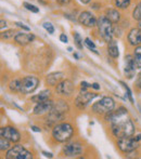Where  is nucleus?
Returning <instances> with one entry per match:
<instances>
[{"mask_svg":"<svg viewBox=\"0 0 141 159\" xmlns=\"http://www.w3.org/2000/svg\"><path fill=\"white\" fill-rule=\"evenodd\" d=\"M106 121L111 122V133L114 138L120 139L125 136H134L136 132L135 124L128 115V111L120 106L116 111L104 115Z\"/></svg>","mask_w":141,"mask_h":159,"instance_id":"f257e3e1","label":"nucleus"},{"mask_svg":"<svg viewBox=\"0 0 141 159\" xmlns=\"http://www.w3.org/2000/svg\"><path fill=\"white\" fill-rule=\"evenodd\" d=\"M74 134V127L70 122H60L52 128L51 136L57 143H66Z\"/></svg>","mask_w":141,"mask_h":159,"instance_id":"f03ea898","label":"nucleus"},{"mask_svg":"<svg viewBox=\"0 0 141 159\" xmlns=\"http://www.w3.org/2000/svg\"><path fill=\"white\" fill-rule=\"evenodd\" d=\"M115 108V101L112 96H103L91 106V111L98 116H104Z\"/></svg>","mask_w":141,"mask_h":159,"instance_id":"7ed1b4c3","label":"nucleus"},{"mask_svg":"<svg viewBox=\"0 0 141 159\" xmlns=\"http://www.w3.org/2000/svg\"><path fill=\"white\" fill-rule=\"evenodd\" d=\"M112 22L106 16V15H102L98 19V30L101 36V38L106 42H110L113 39V25H112Z\"/></svg>","mask_w":141,"mask_h":159,"instance_id":"20e7f679","label":"nucleus"},{"mask_svg":"<svg viewBox=\"0 0 141 159\" xmlns=\"http://www.w3.org/2000/svg\"><path fill=\"white\" fill-rule=\"evenodd\" d=\"M33 157H34L33 154L28 149H26L25 146L19 143H15L6 153L7 159H32Z\"/></svg>","mask_w":141,"mask_h":159,"instance_id":"39448f33","label":"nucleus"},{"mask_svg":"<svg viewBox=\"0 0 141 159\" xmlns=\"http://www.w3.org/2000/svg\"><path fill=\"white\" fill-rule=\"evenodd\" d=\"M118 149L122 152L123 154L126 155L127 153H130L139 147V142L135 139V136H125V138L117 139V142H116Z\"/></svg>","mask_w":141,"mask_h":159,"instance_id":"423d86ee","label":"nucleus"},{"mask_svg":"<svg viewBox=\"0 0 141 159\" xmlns=\"http://www.w3.org/2000/svg\"><path fill=\"white\" fill-rule=\"evenodd\" d=\"M40 84V80L35 76H26V77L21 78V89L20 93L26 95L33 93L36 89L38 88Z\"/></svg>","mask_w":141,"mask_h":159,"instance_id":"0eeeda50","label":"nucleus"},{"mask_svg":"<svg viewBox=\"0 0 141 159\" xmlns=\"http://www.w3.org/2000/svg\"><path fill=\"white\" fill-rule=\"evenodd\" d=\"M84 152V146L80 142L78 141H68L64 144L63 148H62V153L65 157H78L79 155H82Z\"/></svg>","mask_w":141,"mask_h":159,"instance_id":"6e6552de","label":"nucleus"},{"mask_svg":"<svg viewBox=\"0 0 141 159\" xmlns=\"http://www.w3.org/2000/svg\"><path fill=\"white\" fill-rule=\"evenodd\" d=\"M97 96L98 94L95 92H80L75 98V106L78 109H85Z\"/></svg>","mask_w":141,"mask_h":159,"instance_id":"1a4fd4ad","label":"nucleus"},{"mask_svg":"<svg viewBox=\"0 0 141 159\" xmlns=\"http://www.w3.org/2000/svg\"><path fill=\"white\" fill-rule=\"evenodd\" d=\"M0 136H3L7 140L12 142L13 144L19 143L21 141V133L15 127L12 126H6L0 129Z\"/></svg>","mask_w":141,"mask_h":159,"instance_id":"9d476101","label":"nucleus"},{"mask_svg":"<svg viewBox=\"0 0 141 159\" xmlns=\"http://www.w3.org/2000/svg\"><path fill=\"white\" fill-rule=\"evenodd\" d=\"M74 91H75V86L70 79H63L55 86V92L61 96H71Z\"/></svg>","mask_w":141,"mask_h":159,"instance_id":"9b49d317","label":"nucleus"},{"mask_svg":"<svg viewBox=\"0 0 141 159\" xmlns=\"http://www.w3.org/2000/svg\"><path fill=\"white\" fill-rule=\"evenodd\" d=\"M78 22L82 25L86 26V27H96L98 24V20L96 19V16L89 11H82L78 15Z\"/></svg>","mask_w":141,"mask_h":159,"instance_id":"f8f14e48","label":"nucleus"},{"mask_svg":"<svg viewBox=\"0 0 141 159\" xmlns=\"http://www.w3.org/2000/svg\"><path fill=\"white\" fill-rule=\"evenodd\" d=\"M53 101L51 100H47L44 101V102H39V103H36V105L33 108V114L35 116H41L45 115V114H48L51 111V109L53 108Z\"/></svg>","mask_w":141,"mask_h":159,"instance_id":"ddd939ff","label":"nucleus"},{"mask_svg":"<svg viewBox=\"0 0 141 159\" xmlns=\"http://www.w3.org/2000/svg\"><path fill=\"white\" fill-rule=\"evenodd\" d=\"M35 35L34 34H26V33H16V35L14 36V42L20 46H26V44L31 43L35 40Z\"/></svg>","mask_w":141,"mask_h":159,"instance_id":"4468645a","label":"nucleus"},{"mask_svg":"<svg viewBox=\"0 0 141 159\" xmlns=\"http://www.w3.org/2000/svg\"><path fill=\"white\" fill-rule=\"evenodd\" d=\"M128 43L133 47H137L141 44V30L140 28H131L127 35Z\"/></svg>","mask_w":141,"mask_h":159,"instance_id":"2eb2a0df","label":"nucleus"},{"mask_svg":"<svg viewBox=\"0 0 141 159\" xmlns=\"http://www.w3.org/2000/svg\"><path fill=\"white\" fill-rule=\"evenodd\" d=\"M64 78H65L64 73H62V71H54V73H51V74H49V75H47L46 82L48 86L55 87L59 82H61Z\"/></svg>","mask_w":141,"mask_h":159,"instance_id":"dca6fc26","label":"nucleus"},{"mask_svg":"<svg viewBox=\"0 0 141 159\" xmlns=\"http://www.w3.org/2000/svg\"><path fill=\"white\" fill-rule=\"evenodd\" d=\"M136 69V64L134 61V57L131 54L125 55V74L128 75V78H131Z\"/></svg>","mask_w":141,"mask_h":159,"instance_id":"f3484780","label":"nucleus"},{"mask_svg":"<svg viewBox=\"0 0 141 159\" xmlns=\"http://www.w3.org/2000/svg\"><path fill=\"white\" fill-rule=\"evenodd\" d=\"M107 54L112 59H117L120 57V51H118L117 42L112 39L110 42H107Z\"/></svg>","mask_w":141,"mask_h":159,"instance_id":"a211bd4d","label":"nucleus"},{"mask_svg":"<svg viewBox=\"0 0 141 159\" xmlns=\"http://www.w3.org/2000/svg\"><path fill=\"white\" fill-rule=\"evenodd\" d=\"M106 16L112 22V23H118L120 20V13L118 12L117 9L110 8L106 10Z\"/></svg>","mask_w":141,"mask_h":159,"instance_id":"6ab92c4d","label":"nucleus"},{"mask_svg":"<svg viewBox=\"0 0 141 159\" xmlns=\"http://www.w3.org/2000/svg\"><path fill=\"white\" fill-rule=\"evenodd\" d=\"M50 98H51L50 90H42L41 92H39L38 94L32 96L31 101L34 103H39V102H44V101H47V100H50Z\"/></svg>","mask_w":141,"mask_h":159,"instance_id":"aec40b11","label":"nucleus"},{"mask_svg":"<svg viewBox=\"0 0 141 159\" xmlns=\"http://www.w3.org/2000/svg\"><path fill=\"white\" fill-rule=\"evenodd\" d=\"M20 89H21V78H15L11 80L9 84V90L13 93H20Z\"/></svg>","mask_w":141,"mask_h":159,"instance_id":"412c9836","label":"nucleus"},{"mask_svg":"<svg viewBox=\"0 0 141 159\" xmlns=\"http://www.w3.org/2000/svg\"><path fill=\"white\" fill-rule=\"evenodd\" d=\"M133 57H134V61H135V64H136V68L141 69V44L140 46H137L135 48Z\"/></svg>","mask_w":141,"mask_h":159,"instance_id":"4be33fe9","label":"nucleus"},{"mask_svg":"<svg viewBox=\"0 0 141 159\" xmlns=\"http://www.w3.org/2000/svg\"><path fill=\"white\" fill-rule=\"evenodd\" d=\"M131 0H114V4L117 9H122V10H125L127 9L129 6H130Z\"/></svg>","mask_w":141,"mask_h":159,"instance_id":"5701e85b","label":"nucleus"},{"mask_svg":"<svg viewBox=\"0 0 141 159\" xmlns=\"http://www.w3.org/2000/svg\"><path fill=\"white\" fill-rule=\"evenodd\" d=\"M11 143L9 140H7L6 138L3 136H0V151L4 152V151H8L9 148L11 147Z\"/></svg>","mask_w":141,"mask_h":159,"instance_id":"b1692460","label":"nucleus"},{"mask_svg":"<svg viewBox=\"0 0 141 159\" xmlns=\"http://www.w3.org/2000/svg\"><path fill=\"white\" fill-rule=\"evenodd\" d=\"M73 37H74V42H75V46L78 50H82V39L80 37V35L77 32H75L73 34Z\"/></svg>","mask_w":141,"mask_h":159,"instance_id":"393cba45","label":"nucleus"},{"mask_svg":"<svg viewBox=\"0 0 141 159\" xmlns=\"http://www.w3.org/2000/svg\"><path fill=\"white\" fill-rule=\"evenodd\" d=\"M133 19L136 21H140L141 20V1L136 6L135 10L133 11Z\"/></svg>","mask_w":141,"mask_h":159,"instance_id":"a878e982","label":"nucleus"},{"mask_svg":"<svg viewBox=\"0 0 141 159\" xmlns=\"http://www.w3.org/2000/svg\"><path fill=\"white\" fill-rule=\"evenodd\" d=\"M85 44L87 46V48L89 49V50H91L93 53H96V54H99V52H98L97 50H96V44L95 42L92 41V40L90 39V38H86L85 39Z\"/></svg>","mask_w":141,"mask_h":159,"instance_id":"bb28decb","label":"nucleus"},{"mask_svg":"<svg viewBox=\"0 0 141 159\" xmlns=\"http://www.w3.org/2000/svg\"><path fill=\"white\" fill-rule=\"evenodd\" d=\"M23 7L26 9V10L31 11V12H33V13H38V12H39V8H37V7L34 6V4L28 3V2H23Z\"/></svg>","mask_w":141,"mask_h":159,"instance_id":"cd10ccee","label":"nucleus"},{"mask_svg":"<svg viewBox=\"0 0 141 159\" xmlns=\"http://www.w3.org/2000/svg\"><path fill=\"white\" fill-rule=\"evenodd\" d=\"M120 84L123 86V88L125 89V91L127 92V96H128V98H129V101H130V103L131 104H134V98H133V92H131V90L129 89V87L127 86L125 82H123V81H120Z\"/></svg>","mask_w":141,"mask_h":159,"instance_id":"c85d7f7f","label":"nucleus"},{"mask_svg":"<svg viewBox=\"0 0 141 159\" xmlns=\"http://www.w3.org/2000/svg\"><path fill=\"white\" fill-rule=\"evenodd\" d=\"M15 35H16V33H15L14 30H7V32L2 33L1 34V37L4 38V39H9V38H12L13 36H15Z\"/></svg>","mask_w":141,"mask_h":159,"instance_id":"c756f323","label":"nucleus"},{"mask_svg":"<svg viewBox=\"0 0 141 159\" xmlns=\"http://www.w3.org/2000/svg\"><path fill=\"white\" fill-rule=\"evenodd\" d=\"M44 28L48 32V34L54 33V27H53V25L50 23V22H46V23H44Z\"/></svg>","mask_w":141,"mask_h":159,"instance_id":"7c9ffc66","label":"nucleus"},{"mask_svg":"<svg viewBox=\"0 0 141 159\" xmlns=\"http://www.w3.org/2000/svg\"><path fill=\"white\" fill-rule=\"evenodd\" d=\"M89 88H91V84H89L86 81H82L80 82V92H86Z\"/></svg>","mask_w":141,"mask_h":159,"instance_id":"2f4dec72","label":"nucleus"},{"mask_svg":"<svg viewBox=\"0 0 141 159\" xmlns=\"http://www.w3.org/2000/svg\"><path fill=\"white\" fill-rule=\"evenodd\" d=\"M15 25H16L17 27L22 28V30H26V32H30V30H31V28L28 27V26H26L25 24H23V23H22V22H15Z\"/></svg>","mask_w":141,"mask_h":159,"instance_id":"473e14b6","label":"nucleus"},{"mask_svg":"<svg viewBox=\"0 0 141 159\" xmlns=\"http://www.w3.org/2000/svg\"><path fill=\"white\" fill-rule=\"evenodd\" d=\"M136 88L141 91V71H140L139 75H138L137 80H136Z\"/></svg>","mask_w":141,"mask_h":159,"instance_id":"72a5a7b5","label":"nucleus"},{"mask_svg":"<svg viewBox=\"0 0 141 159\" xmlns=\"http://www.w3.org/2000/svg\"><path fill=\"white\" fill-rule=\"evenodd\" d=\"M60 41L63 42V43H68V36H66L65 34H61V35H60Z\"/></svg>","mask_w":141,"mask_h":159,"instance_id":"f704fd0d","label":"nucleus"},{"mask_svg":"<svg viewBox=\"0 0 141 159\" xmlns=\"http://www.w3.org/2000/svg\"><path fill=\"white\" fill-rule=\"evenodd\" d=\"M91 89H95V90H100V86L99 84H97V82H95V84H91Z\"/></svg>","mask_w":141,"mask_h":159,"instance_id":"c9c22d12","label":"nucleus"},{"mask_svg":"<svg viewBox=\"0 0 141 159\" xmlns=\"http://www.w3.org/2000/svg\"><path fill=\"white\" fill-rule=\"evenodd\" d=\"M31 129L33 130L34 132H41V129H40L39 127H36V126H32L31 127Z\"/></svg>","mask_w":141,"mask_h":159,"instance_id":"e433bc0d","label":"nucleus"},{"mask_svg":"<svg viewBox=\"0 0 141 159\" xmlns=\"http://www.w3.org/2000/svg\"><path fill=\"white\" fill-rule=\"evenodd\" d=\"M42 155L45 156V157H49V158H52L53 155L51 153H48V152H42Z\"/></svg>","mask_w":141,"mask_h":159,"instance_id":"4c0bfd02","label":"nucleus"},{"mask_svg":"<svg viewBox=\"0 0 141 159\" xmlns=\"http://www.w3.org/2000/svg\"><path fill=\"white\" fill-rule=\"evenodd\" d=\"M58 2H59L60 4H68V2L71 1V0H57Z\"/></svg>","mask_w":141,"mask_h":159,"instance_id":"58836bf2","label":"nucleus"},{"mask_svg":"<svg viewBox=\"0 0 141 159\" xmlns=\"http://www.w3.org/2000/svg\"><path fill=\"white\" fill-rule=\"evenodd\" d=\"M1 30H3V28H6L7 27V22L6 21H3V20H1Z\"/></svg>","mask_w":141,"mask_h":159,"instance_id":"ea45409f","label":"nucleus"},{"mask_svg":"<svg viewBox=\"0 0 141 159\" xmlns=\"http://www.w3.org/2000/svg\"><path fill=\"white\" fill-rule=\"evenodd\" d=\"M82 3H84V4H88V3H90L91 2V0H79Z\"/></svg>","mask_w":141,"mask_h":159,"instance_id":"a19ab883","label":"nucleus"},{"mask_svg":"<svg viewBox=\"0 0 141 159\" xmlns=\"http://www.w3.org/2000/svg\"><path fill=\"white\" fill-rule=\"evenodd\" d=\"M73 57H75L76 60H79V57H78V54H77V53H74V54H73Z\"/></svg>","mask_w":141,"mask_h":159,"instance_id":"79ce46f5","label":"nucleus"},{"mask_svg":"<svg viewBox=\"0 0 141 159\" xmlns=\"http://www.w3.org/2000/svg\"><path fill=\"white\" fill-rule=\"evenodd\" d=\"M138 28H140L141 30V20L140 21H138Z\"/></svg>","mask_w":141,"mask_h":159,"instance_id":"37998d69","label":"nucleus"}]
</instances>
